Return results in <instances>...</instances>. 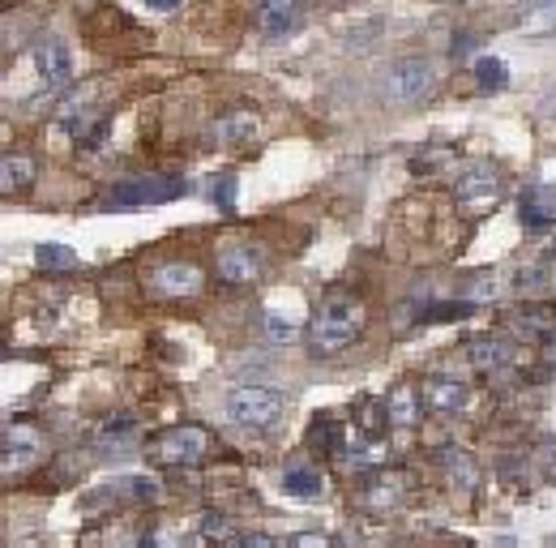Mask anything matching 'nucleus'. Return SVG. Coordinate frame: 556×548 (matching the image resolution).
Segmentation results:
<instances>
[{
	"instance_id": "obj_15",
	"label": "nucleus",
	"mask_w": 556,
	"mask_h": 548,
	"mask_svg": "<svg viewBox=\"0 0 556 548\" xmlns=\"http://www.w3.org/2000/svg\"><path fill=\"white\" fill-rule=\"evenodd\" d=\"M257 134H262V116L253 108H231V112H223L210 125V141L214 146H244V141H253Z\"/></svg>"
},
{
	"instance_id": "obj_33",
	"label": "nucleus",
	"mask_w": 556,
	"mask_h": 548,
	"mask_svg": "<svg viewBox=\"0 0 556 548\" xmlns=\"http://www.w3.org/2000/svg\"><path fill=\"white\" fill-rule=\"evenodd\" d=\"M214 194H218L223 210H231V180H218V189H214Z\"/></svg>"
},
{
	"instance_id": "obj_25",
	"label": "nucleus",
	"mask_w": 556,
	"mask_h": 548,
	"mask_svg": "<svg viewBox=\"0 0 556 548\" xmlns=\"http://www.w3.org/2000/svg\"><path fill=\"white\" fill-rule=\"evenodd\" d=\"M514 287L522 291V296H548L556 287V274H553V266H527V271H518L514 274Z\"/></svg>"
},
{
	"instance_id": "obj_22",
	"label": "nucleus",
	"mask_w": 556,
	"mask_h": 548,
	"mask_svg": "<svg viewBox=\"0 0 556 548\" xmlns=\"http://www.w3.org/2000/svg\"><path fill=\"white\" fill-rule=\"evenodd\" d=\"M454 159H458V150H454V146H424V150L412 154V176H419V180L441 176V172H450V167H454Z\"/></svg>"
},
{
	"instance_id": "obj_14",
	"label": "nucleus",
	"mask_w": 556,
	"mask_h": 548,
	"mask_svg": "<svg viewBox=\"0 0 556 548\" xmlns=\"http://www.w3.org/2000/svg\"><path fill=\"white\" fill-rule=\"evenodd\" d=\"M163 497V488H159V479L150 476H121V479H108L103 488H94L90 497H86V506H94V501H129V506H154Z\"/></svg>"
},
{
	"instance_id": "obj_5",
	"label": "nucleus",
	"mask_w": 556,
	"mask_h": 548,
	"mask_svg": "<svg viewBox=\"0 0 556 548\" xmlns=\"http://www.w3.org/2000/svg\"><path fill=\"white\" fill-rule=\"evenodd\" d=\"M432 86H437V68H432L428 57H403V61H394V65L386 68V82H381V90H386V99L394 108L424 103L432 95Z\"/></svg>"
},
{
	"instance_id": "obj_7",
	"label": "nucleus",
	"mask_w": 556,
	"mask_h": 548,
	"mask_svg": "<svg viewBox=\"0 0 556 548\" xmlns=\"http://www.w3.org/2000/svg\"><path fill=\"white\" fill-rule=\"evenodd\" d=\"M189 185L185 176H141V180H121L103 194L108 210H146V205H163L172 198H180Z\"/></svg>"
},
{
	"instance_id": "obj_16",
	"label": "nucleus",
	"mask_w": 556,
	"mask_h": 548,
	"mask_svg": "<svg viewBox=\"0 0 556 548\" xmlns=\"http://www.w3.org/2000/svg\"><path fill=\"white\" fill-rule=\"evenodd\" d=\"M35 176H39L35 154H26V150H4V154H0V198L26 194V189L35 185Z\"/></svg>"
},
{
	"instance_id": "obj_19",
	"label": "nucleus",
	"mask_w": 556,
	"mask_h": 548,
	"mask_svg": "<svg viewBox=\"0 0 556 548\" xmlns=\"http://www.w3.org/2000/svg\"><path fill=\"white\" fill-rule=\"evenodd\" d=\"M471 364H476L480 373H501V369H509V364H514V342L505 339V335H480V339H471Z\"/></svg>"
},
{
	"instance_id": "obj_20",
	"label": "nucleus",
	"mask_w": 556,
	"mask_h": 548,
	"mask_svg": "<svg viewBox=\"0 0 556 548\" xmlns=\"http://www.w3.org/2000/svg\"><path fill=\"white\" fill-rule=\"evenodd\" d=\"M518 219L527 232H544L556 223V194L553 189H527L518 202Z\"/></svg>"
},
{
	"instance_id": "obj_8",
	"label": "nucleus",
	"mask_w": 556,
	"mask_h": 548,
	"mask_svg": "<svg viewBox=\"0 0 556 548\" xmlns=\"http://www.w3.org/2000/svg\"><path fill=\"white\" fill-rule=\"evenodd\" d=\"M227 420L240 428H275L282 420V399L266 386H236L227 395Z\"/></svg>"
},
{
	"instance_id": "obj_29",
	"label": "nucleus",
	"mask_w": 556,
	"mask_h": 548,
	"mask_svg": "<svg viewBox=\"0 0 556 548\" xmlns=\"http://www.w3.org/2000/svg\"><path fill=\"white\" fill-rule=\"evenodd\" d=\"M202 536L223 545V540H231V523H227L223 514H206V519H202Z\"/></svg>"
},
{
	"instance_id": "obj_27",
	"label": "nucleus",
	"mask_w": 556,
	"mask_h": 548,
	"mask_svg": "<svg viewBox=\"0 0 556 548\" xmlns=\"http://www.w3.org/2000/svg\"><path fill=\"white\" fill-rule=\"evenodd\" d=\"M505 61H496V57H480L476 61V82H480V90H501L505 86Z\"/></svg>"
},
{
	"instance_id": "obj_32",
	"label": "nucleus",
	"mask_w": 556,
	"mask_h": 548,
	"mask_svg": "<svg viewBox=\"0 0 556 548\" xmlns=\"http://www.w3.org/2000/svg\"><path fill=\"white\" fill-rule=\"evenodd\" d=\"M180 4H185V0H146V9H150V13H176Z\"/></svg>"
},
{
	"instance_id": "obj_21",
	"label": "nucleus",
	"mask_w": 556,
	"mask_h": 548,
	"mask_svg": "<svg viewBox=\"0 0 556 548\" xmlns=\"http://www.w3.org/2000/svg\"><path fill=\"white\" fill-rule=\"evenodd\" d=\"M282 493H291L300 501H317V497H326V476L317 468H308V463H291L282 472Z\"/></svg>"
},
{
	"instance_id": "obj_28",
	"label": "nucleus",
	"mask_w": 556,
	"mask_h": 548,
	"mask_svg": "<svg viewBox=\"0 0 556 548\" xmlns=\"http://www.w3.org/2000/svg\"><path fill=\"white\" fill-rule=\"evenodd\" d=\"M471 313V304L467 300H458V304H432V313H419V322H454V317H467Z\"/></svg>"
},
{
	"instance_id": "obj_9",
	"label": "nucleus",
	"mask_w": 556,
	"mask_h": 548,
	"mask_svg": "<svg viewBox=\"0 0 556 548\" xmlns=\"http://www.w3.org/2000/svg\"><path fill=\"white\" fill-rule=\"evenodd\" d=\"M202 287H206V271L198 262H185V258L159 262L146 274V291L154 300H193V296H202Z\"/></svg>"
},
{
	"instance_id": "obj_4",
	"label": "nucleus",
	"mask_w": 556,
	"mask_h": 548,
	"mask_svg": "<svg viewBox=\"0 0 556 548\" xmlns=\"http://www.w3.org/2000/svg\"><path fill=\"white\" fill-rule=\"evenodd\" d=\"M210 446H214V437L206 424H176L163 437H154L150 459L163 468H198V463H206Z\"/></svg>"
},
{
	"instance_id": "obj_11",
	"label": "nucleus",
	"mask_w": 556,
	"mask_h": 548,
	"mask_svg": "<svg viewBox=\"0 0 556 548\" xmlns=\"http://www.w3.org/2000/svg\"><path fill=\"white\" fill-rule=\"evenodd\" d=\"M214 274H218L223 283H231V287H249V283H257V278H262V249L249 245V240H231V245H223L218 258H214Z\"/></svg>"
},
{
	"instance_id": "obj_2",
	"label": "nucleus",
	"mask_w": 556,
	"mask_h": 548,
	"mask_svg": "<svg viewBox=\"0 0 556 548\" xmlns=\"http://www.w3.org/2000/svg\"><path fill=\"white\" fill-rule=\"evenodd\" d=\"M364 326H368V304H364V296H355L348 287H334V291L321 296V304H317V313H313V322H308L304 347H308V356H317V360L343 356L348 347L359 342Z\"/></svg>"
},
{
	"instance_id": "obj_31",
	"label": "nucleus",
	"mask_w": 556,
	"mask_h": 548,
	"mask_svg": "<svg viewBox=\"0 0 556 548\" xmlns=\"http://www.w3.org/2000/svg\"><path fill=\"white\" fill-rule=\"evenodd\" d=\"M287 548H330V540L321 532H300V536L287 540Z\"/></svg>"
},
{
	"instance_id": "obj_35",
	"label": "nucleus",
	"mask_w": 556,
	"mask_h": 548,
	"mask_svg": "<svg viewBox=\"0 0 556 548\" xmlns=\"http://www.w3.org/2000/svg\"><path fill=\"white\" fill-rule=\"evenodd\" d=\"M0 4H9V0H0Z\"/></svg>"
},
{
	"instance_id": "obj_13",
	"label": "nucleus",
	"mask_w": 556,
	"mask_h": 548,
	"mask_svg": "<svg viewBox=\"0 0 556 548\" xmlns=\"http://www.w3.org/2000/svg\"><path fill=\"white\" fill-rule=\"evenodd\" d=\"M407 488H412V476L407 472H372L368 484H364V506L372 510V514H390V510H399L403 501H407Z\"/></svg>"
},
{
	"instance_id": "obj_12",
	"label": "nucleus",
	"mask_w": 556,
	"mask_h": 548,
	"mask_svg": "<svg viewBox=\"0 0 556 548\" xmlns=\"http://www.w3.org/2000/svg\"><path fill=\"white\" fill-rule=\"evenodd\" d=\"M419 399H424V408L437 411V415H454V411H463L471 403V386L458 382V377L432 373V377L419 382Z\"/></svg>"
},
{
	"instance_id": "obj_30",
	"label": "nucleus",
	"mask_w": 556,
	"mask_h": 548,
	"mask_svg": "<svg viewBox=\"0 0 556 548\" xmlns=\"http://www.w3.org/2000/svg\"><path fill=\"white\" fill-rule=\"evenodd\" d=\"M218 548H275V540H270V536H262V532H244V536L223 540Z\"/></svg>"
},
{
	"instance_id": "obj_23",
	"label": "nucleus",
	"mask_w": 556,
	"mask_h": 548,
	"mask_svg": "<svg viewBox=\"0 0 556 548\" xmlns=\"http://www.w3.org/2000/svg\"><path fill=\"white\" fill-rule=\"evenodd\" d=\"M518 30L522 35H556V0H527Z\"/></svg>"
},
{
	"instance_id": "obj_10",
	"label": "nucleus",
	"mask_w": 556,
	"mask_h": 548,
	"mask_svg": "<svg viewBox=\"0 0 556 548\" xmlns=\"http://www.w3.org/2000/svg\"><path fill=\"white\" fill-rule=\"evenodd\" d=\"M501 172L492 167V163H476V167H467V172H458V180H454V202L463 205L467 214H484L492 205L501 202Z\"/></svg>"
},
{
	"instance_id": "obj_17",
	"label": "nucleus",
	"mask_w": 556,
	"mask_h": 548,
	"mask_svg": "<svg viewBox=\"0 0 556 548\" xmlns=\"http://www.w3.org/2000/svg\"><path fill=\"white\" fill-rule=\"evenodd\" d=\"M300 17H304V0H262L257 30L266 39H282V35H291L300 26Z\"/></svg>"
},
{
	"instance_id": "obj_1",
	"label": "nucleus",
	"mask_w": 556,
	"mask_h": 548,
	"mask_svg": "<svg viewBox=\"0 0 556 548\" xmlns=\"http://www.w3.org/2000/svg\"><path fill=\"white\" fill-rule=\"evenodd\" d=\"M73 77V52L65 39H39L26 52H17L0 73V99L17 108H35L56 99Z\"/></svg>"
},
{
	"instance_id": "obj_6",
	"label": "nucleus",
	"mask_w": 556,
	"mask_h": 548,
	"mask_svg": "<svg viewBox=\"0 0 556 548\" xmlns=\"http://www.w3.org/2000/svg\"><path fill=\"white\" fill-rule=\"evenodd\" d=\"M43 459H48V437L39 428H30V424L4 428V437H0V476L4 479L30 476Z\"/></svg>"
},
{
	"instance_id": "obj_24",
	"label": "nucleus",
	"mask_w": 556,
	"mask_h": 548,
	"mask_svg": "<svg viewBox=\"0 0 556 548\" xmlns=\"http://www.w3.org/2000/svg\"><path fill=\"white\" fill-rule=\"evenodd\" d=\"M35 266L43 274L77 271V253H73L70 245H39V249H35Z\"/></svg>"
},
{
	"instance_id": "obj_34",
	"label": "nucleus",
	"mask_w": 556,
	"mask_h": 548,
	"mask_svg": "<svg viewBox=\"0 0 556 548\" xmlns=\"http://www.w3.org/2000/svg\"><path fill=\"white\" fill-rule=\"evenodd\" d=\"M9 141H13V129H9V125H4V121H0V154H4V150H9Z\"/></svg>"
},
{
	"instance_id": "obj_3",
	"label": "nucleus",
	"mask_w": 556,
	"mask_h": 548,
	"mask_svg": "<svg viewBox=\"0 0 556 548\" xmlns=\"http://www.w3.org/2000/svg\"><path fill=\"white\" fill-rule=\"evenodd\" d=\"M108 82L103 77H90L81 86H73V95L65 99L61 116H56V129L73 134L77 146H94L103 129H108Z\"/></svg>"
},
{
	"instance_id": "obj_18",
	"label": "nucleus",
	"mask_w": 556,
	"mask_h": 548,
	"mask_svg": "<svg viewBox=\"0 0 556 548\" xmlns=\"http://www.w3.org/2000/svg\"><path fill=\"white\" fill-rule=\"evenodd\" d=\"M424 399H419V386L416 382H399L390 395H386V420L394 428H416L419 415H424Z\"/></svg>"
},
{
	"instance_id": "obj_26",
	"label": "nucleus",
	"mask_w": 556,
	"mask_h": 548,
	"mask_svg": "<svg viewBox=\"0 0 556 548\" xmlns=\"http://www.w3.org/2000/svg\"><path fill=\"white\" fill-rule=\"evenodd\" d=\"M351 424H355V428H359L364 437H377V433H381V428L390 424V420H386V403H381V399H364Z\"/></svg>"
}]
</instances>
